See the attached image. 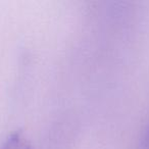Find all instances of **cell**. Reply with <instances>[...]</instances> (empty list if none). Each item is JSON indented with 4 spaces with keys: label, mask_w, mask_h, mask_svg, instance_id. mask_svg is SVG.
<instances>
[{
    "label": "cell",
    "mask_w": 149,
    "mask_h": 149,
    "mask_svg": "<svg viewBox=\"0 0 149 149\" xmlns=\"http://www.w3.org/2000/svg\"><path fill=\"white\" fill-rule=\"evenodd\" d=\"M0 149H33L28 139L22 133L9 135L2 143Z\"/></svg>",
    "instance_id": "cell-1"
},
{
    "label": "cell",
    "mask_w": 149,
    "mask_h": 149,
    "mask_svg": "<svg viewBox=\"0 0 149 149\" xmlns=\"http://www.w3.org/2000/svg\"><path fill=\"white\" fill-rule=\"evenodd\" d=\"M140 149H149V125L145 130L140 142Z\"/></svg>",
    "instance_id": "cell-2"
}]
</instances>
